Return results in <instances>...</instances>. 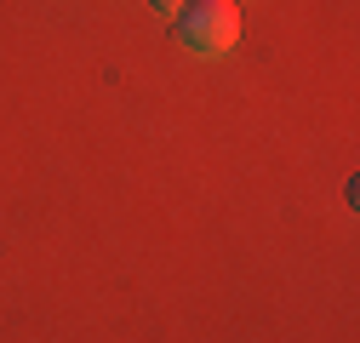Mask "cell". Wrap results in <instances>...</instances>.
<instances>
[{"label":"cell","mask_w":360,"mask_h":343,"mask_svg":"<svg viewBox=\"0 0 360 343\" xmlns=\"http://www.w3.org/2000/svg\"><path fill=\"white\" fill-rule=\"evenodd\" d=\"M172 23H177L184 52H195V58H223V52H235V40H240L235 0H184V6L172 12Z\"/></svg>","instance_id":"6da1fadb"},{"label":"cell","mask_w":360,"mask_h":343,"mask_svg":"<svg viewBox=\"0 0 360 343\" xmlns=\"http://www.w3.org/2000/svg\"><path fill=\"white\" fill-rule=\"evenodd\" d=\"M149 6H155V12H166V18H172V12H177V6H184V0H149Z\"/></svg>","instance_id":"7a4b0ae2"}]
</instances>
